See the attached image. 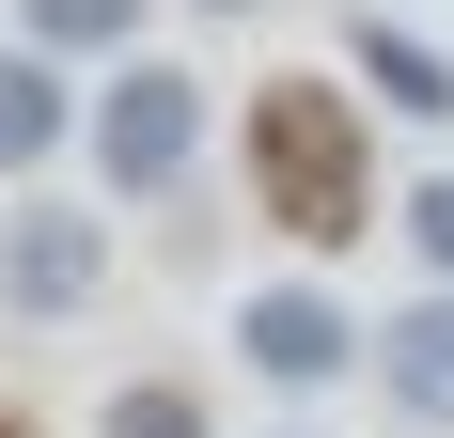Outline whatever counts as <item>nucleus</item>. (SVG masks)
Listing matches in <instances>:
<instances>
[{
	"instance_id": "obj_1",
	"label": "nucleus",
	"mask_w": 454,
	"mask_h": 438,
	"mask_svg": "<svg viewBox=\"0 0 454 438\" xmlns=\"http://www.w3.org/2000/svg\"><path fill=\"white\" fill-rule=\"evenodd\" d=\"M251 204H267L298 251H345V235H376L361 94H329V79H267V94H251Z\"/></svg>"
},
{
	"instance_id": "obj_2",
	"label": "nucleus",
	"mask_w": 454,
	"mask_h": 438,
	"mask_svg": "<svg viewBox=\"0 0 454 438\" xmlns=\"http://www.w3.org/2000/svg\"><path fill=\"white\" fill-rule=\"evenodd\" d=\"M94 173L126 188V204H173L204 173V79L188 63H126V79L94 94Z\"/></svg>"
},
{
	"instance_id": "obj_3",
	"label": "nucleus",
	"mask_w": 454,
	"mask_h": 438,
	"mask_svg": "<svg viewBox=\"0 0 454 438\" xmlns=\"http://www.w3.org/2000/svg\"><path fill=\"white\" fill-rule=\"evenodd\" d=\"M235 360H251L267 392H329V376L361 360V313L329 298V282H267V298L235 313Z\"/></svg>"
},
{
	"instance_id": "obj_4",
	"label": "nucleus",
	"mask_w": 454,
	"mask_h": 438,
	"mask_svg": "<svg viewBox=\"0 0 454 438\" xmlns=\"http://www.w3.org/2000/svg\"><path fill=\"white\" fill-rule=\"evenodd\" d=\"M94 282H110V219H79V204H16L0 219V298L16 313H79Z\"/></svg>"
},
{
	"instance_id": "obj_5",
	"label": "nucleus",
	"mask_w": 454,
	"mask_h": 438,
	"mask_svg": "<svg viewBox=\"0 0 454 438\" xmlns=\"http://www.w3.org/2000/svg\"><path fill=\"white\" fill-rule=\"evenodd\" d=\"M361 360L392 376V407H408V423H454V282H423L392 329H361Z\"/></svg>"
},
{
	"instance_id": "obj_6",
	"label": "nucleus",
	"mask_w": 454,
	"mask_h": 438,
	"mask_svg": "<svg viewBox=\"0 0 454 438\" xmlns=\"http://www.w3.org/2000/svg\"><path fill=\"white\" fill-rule=\"evenodd\" d=\"M157 0H16V47L32 63H126Z\"/></svg>"
},
{
	"instance_id": "obj_7",
	"label": "nucleus",
	"mask_w": 454,
	"mask_h": 438,
	"mask_svg": "<svg viewBox=\"0 0 454 438\" xmlns=\"http://www.w3.org/2000/svg\"><path fill=\"white\" fill-rule=\"evenodd\" d=\"M345 63H361V79L392 94V110H423V126L454 110V47H423L408 16H361V32H345Z\"/></svg>"
},
{
	"instance_id": "obj_8",
	"label": "nucleus",
	"mask_w": 454,
	"mask_h": 438,
	"mask_svg": "<svg viewBox=\"0 0 454 438\" xmlns=\"http://www.w3.org/2000/svg\"><path fill=\"white\" fill-rule=\"evenodd\" d=\"M63 63H32V47H0V173H32V157H63Z\"/></svg>"
},
{
	"instance_id": "obj_9",
	"label": "nucleus",
	"mask_w": 454,
	"mask_h": 438,
	"mask_svg": "<svg viewBox=\"0 0 454 438\" xmlns=\"http://www.w3.org/2000/svg\"><path fill=\"white\" fill-rule=\"evenodd\" d=\"M94 438H220V423H204V392H188V376H126V392L94 407Z\"/></svg>"
},
{
	"instance_id": "obj_10",
	"label": "nucleus",
	"mask_w": 454,
	"mask_h": 438,
	"mask_svg": "<svg viewBox=\"0 0 454 438\" xmlns=\"http://www.w3.org/2000/svg\"><path fill=\"white\" fill-rule=\"evenodd\" d=\"M408 235H423V282H454V173L408 188Z\"/></svg>"
},
{
	"instance_id": "obj_11",
	"label": "nucleus",
	"mask_w": 454,
	"mask_h": 438,
	"mask_svg": "<svg viewBox=\"0 0 454 438\" xmlns=\"http://www.w3.org/2000/svg\"><path fill=\"white\" fill-rule=\"evenodd\" d=\"M188 16H267V0H188Z\"/></svg>"
},
{
	"instance_id": "obj_12",
	"label": "nucleus",
	"mask_w": 454,
	"mask_h": 438,
	"mask_svg": "<svg viewBox=\"0 0 454 438\" xmlns=\"http://www.w3.org/2000/svg\"><path fill=\"white\" fill-rule=\"evenodd\" d=\"M0 438H32V423H16V407H0Z\"/></svg>"
},
{
	"instance_id": "obj_13",
	"label": "nucleus",
	"mask_w": 454,
	"mask_h": 438,
	"mask_svg": "<svg viewBox=\"0 0 454 438\" xmlns=\"http://www.w3.org/2000/svg\"><path fill=\"white\" fill-rule=\"evenodd\" d=\"M298 438H314V423H298Z\"/></svg>"
}]
</instances>
